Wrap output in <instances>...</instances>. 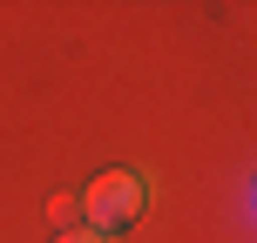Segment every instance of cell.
Masks as SVG:
<instances>
[{"mask_svg":"<svg viewBox=\"0 0 257 243\" xmlns=\"http://www.w3.org/2000/svg\"><path fill=\"white\" fill-rule=\"evenodd\" d=\"M54 243H108V236H95V230H68V236H54Z\"/></svg>","mask_w":257,"mask_h":243,"instance_id":"7a4b0ae2","label":"cell"},{"mask_svg":"<svg viewBox=\"0 0 257 243\" xmlns=\"http://www.w3.org/2000/svg\"><path fill=\"white\" fill-rule=\"evenodd\" d=\"M75 209L88 216L95 236H102V230H128V223L149 209V182H142L136 169H102V176L75 196Z\"/></svg>","mask_w":257,"mask_h":243,"instance_id":"6da1fadb","label":"cell"}]
</instances>
